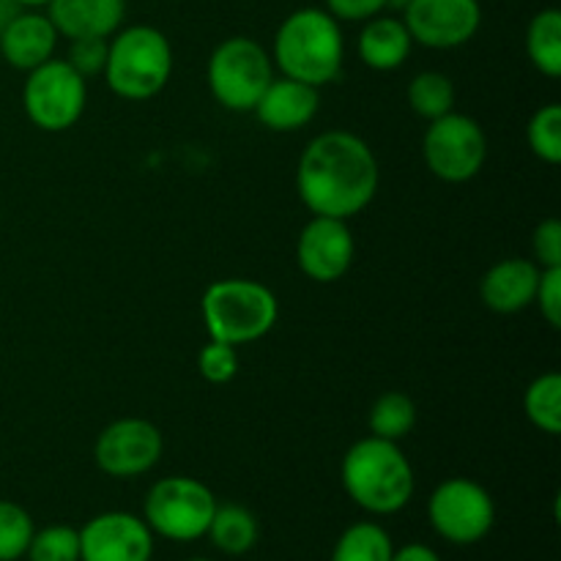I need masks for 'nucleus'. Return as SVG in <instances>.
I'll return each mask as SVG.
<instances>
[{"label":"nucleus","mask_w":561,"mask_h":561,"mask_svg":"<svg viewBox=\"0 0 561 561\" xmlns=\"http://www.w3.org/2000/svg\"><path fill=\"white\" fill-rule=\"evenodd\" d=\"M378 159L354 131H321L305 146L296 190L312 217L351 219L365 211L378 192Z\"/></svg>","instance_id":"obj_1"},{"label":"nucleus","mask_w":561,"mask_h":561,"mask_svg":"<svg viewBox=\"0 0 561 561\" xmlns=\"http://www.w3.org/2000/svg\"><path fill=\"white\" fill-rule=\"evenodd\" d=\"M272 60L283 77L323 88L343 71L345 38L340 22L318 5L296 9L279 22L272 44Z\"/></svg>","instance_id":"obj_2"},{"label":"nucleus","mask_w":561,"mask_h":561,"mask_svg":"<svg viewBox=\"0 0 561 561\" xmlns=\"http://www.w3.org/2000/svg\"><path fill=\"white\" fill-rule=\"evenodd\" d=\"M340 480L351 502L370 515L400 513L416 488L414 466L400 444L376 436L351 444L340 463Z\"/></svg>","instance_id":"obj_3"},{"label":"nucleus","mask_w":561,"mask_h":561,"mask_svg":"<svg viewBox=\"0 0 561 561\" xmlns=\"http://www.w3.org/2000/svg\"><path fill=\"white\" fill-rule=\"evenodd\" d=\"M201 316L208 340L239 348L257 343L277 327L279 301L257 279L228 277L208 285L201 299Z\"/></svg>","instance_id":"obj_4"},{"label":"nucleus","mask_w":561,"mask_h":561,"mask_svg":"<svg viewBox=\"0 0 561 561\" xmlns=\"http://www.w3.org/2000/svg\"><path fill=\"white\" fill-rule=\"evenodd\" d=\"M104 80L115 96L146 102L168 88L173 75V47L153 25L118 27L107 42Z\"/></svg>","instance_id":"obj_5"},{"label":"nucleus","mask_w":561,"mask_h":561,"mask_svg":"<svg viewBox=\"0 0 561 561\" xmlns=\"http://www.w3.org/2000/svg\"><path fill=\"white\" fill-rule=\"evenodd\" d=\"M208 91L230 113H252L268 82L274 60L255 38L230 36L214 47L206 69Z\"/></svg>","instance_id":"obj_6"},{"label":"nucleus","mask_w":561,"mask_h":561,"mask_svg":"<svg viewBox=\"0 0 561 561\" xmlns=\"http://www.w3.org/2000/svg\"><path fill=\"white\" fill-rule=\"evenodd\" d=\"M217 496L195 477L173 474L153 482L142 502V520L153 535L173 542H195L206 537L217 510Z\"/></svg>","instance_id":"obj_7"},{"label":"nucleus","mask_w":561,"mask_h":561,"mask_svg":"<svg viewBox=\"0 0 561 561\" xmlns=\"http://www.w3.org/2000/svg\"><path fill=\"white\" fill-rule=\"evenodd\" d=\"M88 104V82L69 60L49 58L27 71L22 85V107L27 121L42 131H69L82 118Z\"/></svg>","instance_id":"obj_8"},{"label":"nucleus","mask_w":561,"mask_h":561,"mask_svg":"<svg viewBox=\"0 0 561 561\" xmlns=\"http://www.w3.org/2000/svg\"><path fill=\"white\" fill-rule=\"evenodd\" d=\"M427 124L431 126L422 137V159L438 181L466 184L480 175L488 159V137L480 121L453 110Z\"/></svg>","instance_id":"obj_9"},{"label":"nucleus","mask_w":561,"mask_h":561,"mask_svg":"<svg viewBox=\"0 0 561 561\" xmlns=\"http://www.w3.org/2000/svg\"><path fill=\"white\" fill-rule=\"evenodd\" d=\"M427 520L453 546H474L491 535L496 524V502L480 482L449 477L427 502Z\"/></svg>","instance_id":"obj_10"},{"label":"nucleus","mask_w":561,"mask_h":561,"mask_svg":"<svg viewBox=\"0 0 561 561\" xmlns=\"http://www.w3.org/2000/svg\"><path fill=\"white\" fill-rule=\"evenodd\" d=\"M164 453V438L153 422L140 416L115 420L104 427L93 444L99 471L113 480H135L148 474Z\"/></svg>","instance_id":"obj_11"},{"label":"nucleus","mask_w":561,"mask_h":561,"mask_svg":"<svg viewBox=\"0 0 561 561\" xmlns=\"http://www.w3.org/2000/svg\"><path fill=\"white\" fill-rule=\"evenodd\" d=\"M400 20L414 44L427 49H458L480 31L482 5L480 0H411Z\"/></svg>","instance_id":"obj_12"},{"label":"nucleus","mask_w":561,"mask_h":561,"mask_svg":"<svg viewBox=\"0 0 561 561\" xmlns=\"http://www.w3.org/2000/svg\"><path fill=\"white\" fill-rule=\"evenodd\" d=\"M356 257V241L348 219L312 217L296 241V263L312 283L332 285L351 272Z\"/></svg>","instance_id":"obj_13"},{"label":"nucleus","mask_w":561,"mask_h":561,"mask_svg":"<svg viewBox=\"0 0 561 561\" xmlns=\"http://www.w3.org/2000/svg\"><path fill=\"white\" fill-rule=\"evenodd\" d=\"M153 531L140 515L102 513L80 529V561H151Z\"/></svg>","instance_id":"obj_14"},{"label":"nucleus","mask_w":561,"mask_h":561,"mask_svg":"<svg viewBox=\"0 0 561 561\" xmlns=\"http://www.w3.org/2000/svg\"><path fill=\"white\" fill-rule=\"evenodd\" d=\"M58 31L49 16L38 9H20L0 27V55L16 71H33L55 58Z\"/></svg>","instance_id":"obj_15"},{"label":"nucleus","mask_w":561,"mask_h":561,"mask_svg":"<svg viewBox=\"0 0 561 561\" xmlns=\"http://www.w3.org/2000/svg\"><path fill=\"white\" fill-rule=\"evenodd\" d=\"M318 110H321L318 88L279 75L268 82L252 113L257 115V121L268 131L288 135V131H299L310 126L316 121Z\"/></svg>","instance_id":"obj_16"},{"label":"nucleus","mask_w":561,"mask_h":561,"mask_svg":"<svg viewBox=\"0 0 561 561\" xmlns=\"http://www.w3.org/2000/svg\"><path fill=\"white\" fill-rule=\"evenodd\" d=\"M542 268L531 257H504L493 263L480 283L482 305L499 316H515L535 305Z\"/></svg>","instance_id":"obj_17"},{"label":"nucleus","mask_w":561,"mask_h":561,"mask_svg":"<svg viewBox=\"0 0 561 561\" xmlns=\"http://www.w3.org/2000/svg\"><path fill=\"white\" fill-rule=\"evenodd\" d=\"M44 14L64 38H110L124 27L126 0H49Z\"/></svg>","instance_id":"obj_18"},{"label":"nucleus","mask_w":561,"mask_h":561,"mask_svg":"<svg viewBox=\"0 0 561 561\" xmlns=\"http://www.w3.org/2000/svg\"><path fill=\"white\" fill-rule=\"evenodd\" d=\"M414 49L409 27L400 16L378 14L362 22L359 38H356V55L362 64L373 71H394L409 60Z\"/></svg>","instance_id":"obj_19"},{"label":"nucleus","mask_w":561,"mask_h":561,"mask_svg":"<svg viewBox=\"0 0 561 561\" xmlns=\"http://www.w3.org/2000/svg\"><path fill=\"white\" fill-rule=\"evenodd\" d=\"M206 537L225 557H244L257 546L261 526L255 515L241 504H217Z\"/></svg>","instance_id":"obj_20"},{"label":"nucleus","mask_w":561,"mask_h":561,"mask_svg":"<svg viewBox=\"0 0 561 561\" xmlns=\"http://www.w3.org/2000/svg\"><path fill=\"white\" fill-rule=\"evenodd\" d=\"M526 55L540 75L557 80L561 75V11L542 9L526 27Z\"/></svg>","instance_id":"obj_21"},{"label":"nucleus","mask_w":561,"mask_h":561,"mask_svg":"<svg viewBox=\"0 0 561 561\" xmlns=\"http://www.w3.org/2000/svg\"><path fill=\"white\" fill-rule=\"evenodd\" d=\"M394 546L389 531L373 520H359L337 537L332 561H392Z\"/></svg>","instance_id":"obj_22"},{"label":"nucleus","mask_w":561,"mask_h":561,"mask_svg":"<svg viewBox=\"0 0 561 561\" xmlns=\"http://www.w3.org/2000/svg\"><path fill=\"white\" fill-rule=\"evenodd\" d=\"M370 436L400 444L416 427V403L405 392H383L370 409Z\"/></svg>","instance_id":"obj_23"},{"label":"nucleus","mask_w":561,"mask_h":561,"mask_svg":"<svg viewBox=\"0 0 561 561\" xmlns=\"http://www.w3.org/2000/svg\"><path fill=\"white\" fill-rule=\"evenodd\" d=\"M524 411L531 425L548 436L561 433V376L559 373H542L526 387Z\"/></svg>","instance_id":"obj_24"},{"label":"nucleus","mask_w":561,"mask_h":561,"mask_svg":"<svg viewBox=\"0 0 561 561\" xmlns=\"http://www.w3.org/2000/svg\"><path fill=\"white\" fill-rule=\"evenodd\" d=\"M409 107L420 118L436 121L455 110V85L444 71H420L409 82Z\"/></svg>","instance_id":"obj_25"},{"label":"nucleus","mask_w":561,"mask_h":561,"mask_svg":"<svg viewBox=\"0 0 561 561\" xmlns=\"http://www.w3.org/2000/svg\"><path fill=\"white\" fill-rule=\"evenodd\" d=\"M526 142L531 153L546 164L561 162V107L559 104H542L535 110L526 126Z\"/></svg>","instance_id":"obj_26"},{"label":"nucleus","mask_w":561,"mask_h":561,"mask_svg":"<svg viewBox=\"0 0 561 561\" xmlns=\"http://www.w3.org/2000/svg\"><path fill=\"white\" fill-rule=\"evenodd\" d=\"M27 561H80V529L66 524L33 531L25 551Z\"/></svg>","instance_id":"obj_27"},{"label":"nucleus","mask_w":561,"mask_h":561,"mask_svg":"<svg viewBox=\"0 0 561 561\" xmlns=\"http://www.w3.org/2000/svg\"><path fill=\"white\" fill-rule=\"evenodd\" d=\"M33 531L36 526L31 513L9 499H0V561L25 559Z\"/></svg>","instance_id":"obj_28"},{"label":"nucleus","mask_w":561,"mask_h":561,"mask_svg":"<svg viewBox=\"0 0 561 561\" xmlns=\"http://www.w3.org/2000/svg\"><path fill=\"white\" fill-rule=\"evenodd\" d=\"M197 373L203 376V381L222 387V383L233 381L236 373H239V354H236L233 345L208 340L197 354Z\"/></svg>","instance_id":"obj_29"},{"label":"nucleus","mask_w":561,"mask_h":561,"mask_svg":"<svg viewBox=\"0 0 561 561\" xmlns=\"http://www.w3.org/2000/svg\"><path fill=\"white\" fill-rule=\"evenodd\" d=\"M107 42L110 38H71L66 60L85 80L102 75L104 64H107Z\"/></svg>","instance_id":"obj_30"},{"label":"nucleus","mask_w":561,"mask_h":561,"mask_svg":"<svg viewBox=\"0 0 561 561\" xmlns=\"http://www.w3.org/2000/svg\"><path fill=\"white\" fill-rule=\"evenodd\" d=\"M531 261L540 268H561V222L557 217L542 219L531 233Z\"/></svg>","instance_id":"obj_31"},{"label":"nucleus","mask_w":561,"mask_h":561,"mask_svg":"<svg viewBox=\"0 0 561 561\" xmlns=\"http://www.w3.org/2000/svg\"><path fill=\"white\" fill-rule=\"evenodd\" d=\"M535 305L551 329H561V268H542Z\"/></svg>","instance_id":"obj_32"},{"label":"nucleus","mask_w":561,"mask_h":561,"mask_svg":"<svg viewBox=\"0 0 561 561\" xmlns=\"http://www.w3.org/2000/svg\"><path fill=\"white\" fill-rule=\"evenodd\" d=\"M323 3L340 25L343 22H367L387 11V0H323Z\"/></svg>","instance_id":"obj_33"},{"label":"nucleus","mask_w":561,"mask_h":561,"mask_svg":"<svg viewBox=\"0 0 561 561\" xmlns=\"http://www.w3.org/2000/svg\"><path fill=\"white\" fill-rule=\"evenodd\" d=\"M392 561H442V559H438V553L433 551L431 546H425V542H409V546L403 548H394Z\"/></svg>","instance_id":"obj_34"},{"label":"nucleus","mask_w":561,"mask_h":561,"mask_svg":"<svg viewBox=\"0 0 561 561\" xmlns=\"http://www.w3.org/2000/svg\"><path fill=\"white\" fill-rule=\"evenodd\" d=\"M20 9H47L49 0H14Z\"/></svg>","instance_id":"obj_35"},{"label":"nucleus","mask_w":561,"mask_h":561,"mask_svg":"<svg viewBox=\"0 0 561 561\" xmlns=\"http://www.w3.org/2000/svg\"><path fill=\"white\" fill-rule=\"evenodd\" d=\"M411 0H387V9L392 11H405V5H409Z\"/></svg>","instance_id":"obj_36"},{"label":"nucleus","mask_w":561,"mask_h":561,"mask_svg":"<svg viewBox=\"0 0 561 561\" xmlns=\"http://www.w3.org/2000/svg\"><path fill=\"white\" fill-rule=\"evenodd\" d=\"M186 561H211V559H206V557H195V559H186Z\"/></svg>","instance_id":"obj_37"}]
</instances>
